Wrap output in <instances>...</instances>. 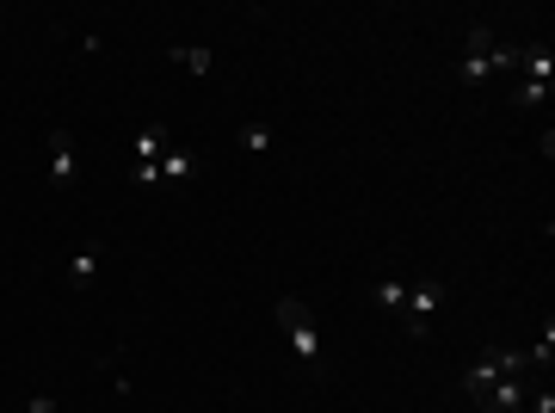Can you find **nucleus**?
Listing matches in <instances>:
<instances>
[{
  "mask_svg": "<svg viewBox=\"0 0 555 413\" xmlns=\"http://www.w3.org/2000/svg\"><path fill=\"white\" fill-rule=\"evenodd\" d=\"M272 315H278V327H284V340L296 346V364H309L315 377H321V370H327V346H321L315 315L296 303V296H278V309H272Z\"/></svg>",
  "mask_w": 555,
  "mask_h": 413,
  "instance_id": "f257e3e1",
  "label": "nucleus"
},
{
  "mask_svg": "<svg viewBox=\"0 0 555 413\" xmlns=\"http://www.w3.org/2000/svg\"><path fill=\"white\" fill-rule=\"evenodd\" d=\"M525 370H531V364H525V352L488 346V352H481V358H475V364L463 370V395H469V401H481V395H488V389H494L500 377H525Z\"/></svg>",
  "mask_w": 555,
  "mask_h": 413,
  "instance_id": "f03ea898",
  "label": "nucleus"
},
{
  "mask_svg": "<svg viewBox=\"0 0 555 413\" xmlns=\"http://www.w3.org/2000/svg\"><path fill=\"white\" fill-rule=\"evenodd\" d=\"M438 303H444V284H438V278H420V284H407L401 321H407V333H414V340H426V321L438 315Z\"/></svg>",
  "mask_w": 555,
  "mask_h": 413,
  "instance_id": "7ed1b4c3",
  "label": "nucleus"
},
{
  "mask_svg": "<svg viewBox=\"0 0 555 413\" xmlns=\"http://www.w3.org/2000/svg\"><path fill=\"white\" fill-rule=\"evenodd\" d=\"M74 173H81L74 136H68V130H50V185H74Z\"/></svg>",
  "mask_w": 555,
  "mask_h": 413,
  "instance_id": "20e7f679",
  "label": "nucleus"
},
{
  "mask_svg": "<svg viewBox=\"0 0 555 413\" xmlns=\"http://www.w3.org/2000/svg\"><path fill=\"white\" fill-rule=\"evenodd\" d=\"M475 407H481V413H518V407H525V377H500Z\"/></svg>",
  "mask_w": 555,
  "mask_h": 413,
  "instance_id": "39448f33",
  "label": "nucleus"
},
{
  "mask_svg": "<svg viewBox=\"0 0 555 413\" xmlns=\"http://www.w3.org/2000/svg\"><path fill=\"white\" fill-rule=\"evenodd\" d=\"M525 81H537V87H555V56H549V44H531V50H518V62H512Z\"/></svg>",
  "mask_w": 555,
  "mask_h": 413,
  "instance_id": "423d86ee",
  "label": "nucleus"
},
{
  "mask_svg": "<svg viewBox=\"0 0 555 413\" xmlns=\"http://www.w3.org/2000/svg\"><path fill=\"white\" fill-rule=\"evenodd\" d=\"M167 142H173V130L167 124H148V130H136V167H161V155H167Z\"/></svg>",
  "mask_w": 555,
  "mask_h": 413,
  "instance_id": "0eeeda50",
  "label": "nucleus"
},
{
  "mask_svg": "<svg viewBox=\"0 0 555 413\" xmlns=\"http://www.w3.org/2000/svg\"><path fill=\"white\" fill-rule=\"evenodd\" d=\"M62 278H68L74 290H93V278H99V247H74L68 266H62Z\"/></svg>",
  "mask_w": 555,
  "mask_h": 413,
  "instance_id": "6e6552de",
  "label": "nucleus"
},
{
  "mask_svg": "<svg viewBox=\"0 0 555 413\" xmlns=\"http://www.w3.org/2000/svg\"><path fill=\"white\" fill-rule=\"evenodd\" d=\"M192 173H198V161L185 155L179 142H167V155H161V185H185V179H192Z\"/></svg>",
  "mask_w": 555,
  "mask_h": 413,
  "instance_id": "1a4fd4ad",
  "label": "nucleus"
},
{
  "mask_svg": "<svg viewBox=\"0 0 555 413\" xmlns=\"http://www.w3.org/2000/svg\"><path fill=\"white\" fill-rule=\"evenodd\" d=\"M167 56H173V62H179L185 74H198V81H204V74H216V56H210L204 44H173Z\"/></svg>",
  "mask_w": 555,
  "mask_h": 413,
  "instance_id": "9d476101",
  "label": "nucleus"
},
{
  "mask_svg": "<svg viewBox=\"0 0 555 413\" xmlns=\"http://www.w3.org/2000/svg\"><path fill=\"white\" fill-rule=\"evenodd\" d=\"M370 296H377L383 309H395V315H401V303H407V284H401V278H383V284L370 290Z\"/></svg>",
  "mask_w": 555,
  "mask_h": 413,
  "instance_id": "9b49d317",
  "label": "nucleus"
},
{
  "mask_svg": "<svg viewBox=\"0 0 555 413\" xmlns=\"http://www.w3.org/2000/svg\"><path fill=\"white\" fill-rule=\"evenodd\" d=\"M241 148H247V155H272V130L266 124H247L241 130Z\"/></svg>",
  "mask_w": 555,
  "mask_h": 413,
  "instance_id": "f8f14e48",
  "label": "nucleus"
},
{
  "mask_svg": "<svg viewBox=\"0 0 555 413\" xmlns=\"http://www.w3.org/2000/svg\"><path fill=\"white\" fill-rule=\"evenodd\" d=\"M130 185H142V192H161V167H130Z\"/></svg>",
  "mask_w": 555,
  "mask_h": 413,
  "instance_id": "ddd939ff",
  "label": "nucleus"
},
{
  "mask_svg": "<svg viewBox=\"0 0 555 413\" xmlns=\"http://www.w3.org/2000/svg\"><path fill=\"white\" fill-rule=\"evenodd\" d=\"M549 99V87H537V81H525V87H518V105H525V111H537Z\"/></svg>",
  "mask_w": 555,
  "mask_h": 413,
  "instance_id": "4468645a",
  "label": "nucleus"
},
{
  "mask_svg": "<svg viewBox=\"0 0 555 413\" xmlns=\"http://www.w3.org/2000/svg\"><path fill=\"white\" fill-rule=\"evenodd\" d=\"M25 413H56V401H50V395H31V401H25Z\"/></svg>",
  "mask_w": 555,
  "mask_h": 413,
  "instance_id": "2eb2a0df",
  "label": "nucleus"
},
{
  "mask_svg": "<svg viewBox=\"0 0 555 413\" xmlns=\"http://www.w3.org/2000/svg\"><path fill=\"white\" fill-rule=\"evenodd\" d=\"M531 413H555V389H543V395L531 401Z\"/></svg>",
  "mask_w": 555,
  "mask_h": 413,
  "instance_id": "dca6fc26",
  "label": "nucleus"
}]
</instances>
